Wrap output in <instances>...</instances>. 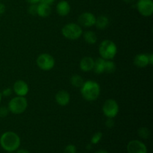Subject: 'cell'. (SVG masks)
<instances>
[{"instance_id": "6da1fadb", "label": "cell", "mask_w": 153, "mask_h": 153, "mask_svg": "<svg viewBox=\"0 0 153 153\" xmlns=\"http://www.w3.org/2000/svg\"><path fill=\"white\" fill-rule=\"evenodd\" d=\"M20 137L13 131H5L0 137V146L6 152H14L20 146Z\"/></svg>"}, {"instance_id": "7a4b0ae2", "label": "cell", "mask_w": 153, "mask_h": 153, "mask_svg": "<svg viewBox=\"0 0 153 153\" xmlns=\"http://www.w3.org/2000/svg\"><path fill=\"white\" fill-rule=\"evenodd\" d=\"M81 94H82L83 98L87 101H95L100 97V85L97 82L92 80L85 82L81 88Z\"/></svg>"}, {"instance_id": "3957f363", "label": "cell", "mask_w": 153, "mask_h": 153, "mask_svg": "<svg viewBox=\"0 0 153 153\" xmlns=\"http://www.w3.org/2000/svg\"><path fill=\"white\" fill-rule=\"evenodd\" d=\"M101 58L105 60H112L117 55V47L112 40H105L100 43L99 47Z\"/></svg>"}, {"instance_id": "277c9868", "label": "cell", "mask_w": 153, "mask_h": 153, "mask_svg": "<svg viewBox=\"0 0 153 153\" xmlns=\"http://www.w3.org/2000/svg\"><path fill=\"white\" fill-rule=\"evenodd\" d=\"M28 102L25 97H17L11 99L8 102V110L13 114H21L26 110Z\"/></svg>"}, {"instance_id": "5b68a950", "label": "cell", "mask_w": 153, "mask_h": 153, "mask_svg": "<svg viewBox=\"0 0 153 153\" xmlns=\"http://www.w3.org/2000/svg\"><path fill=\"white\" fill-rule=\"evenodd\" d=\"M63 36L70 40L79 39L83 34L82 27L79 24L68 23L64 25L61 29Z\"/></svg>"}, {"instance_id": "8992f818", "label": "cell", "mask_w": 153, "mask_h": 153, "mask_svg": "<svg viewBox=\"0 0 153 153\" xmlns=\"http://www.w3.org/2000/svg\"><path fill=\"white\" fill-rule=\"evenodd\" d=\"M55 61L54 58L48 53L41 54L37 58V67L44 71H49L52 70L55 66Z\"/></svg>"}, {"instance_id": "52a82bcc", "label": "cell", "mask_w": 153, "mask_h": 153, "mask_svg": "<svg viewBox=\"0 0 153 153\" xmlns=\"http://www.w3.org/2000/svg\"><path fill=\"white\" fill-rule=\"evenodd\" d=\"M102 112L108 118H114L119 112V105L113 99H108L102 105Z\"/></svg>"}, {"instance_id": "ba28073f", "label": "cell", "mask_w": 153, "mask_h": 153, "mask_svg": "<svg viewBox=\"0 0 153 153\" xmlns=\"http://www.w3.org/2000/svg\"><path fill=\"white\" fill-rule=\"evenodd\" d=\"M137 10L143 16H150L153 13L152 0H138L136 4Z\"/></svg>"}, {"instance_id": "9c48e42d", "label": "cell", "mask_w": 153, "mask_h": 153, "mask_svg": "<svg viewBox=\"0 0 153 153\" xmlns=\"http://www.w3.org/2000/svg\"><path fill=\"white\" fill-rule=\"evenodd\" d=\"M126 149L128 153H147L146 145L138 140H133L128 142Z\"/></svg>"}, {"instance_id": "30bf717a", "label": "cell", "mask_w": 153, "mask_h": 153, "mask_svg": "<svg viewBox=\"0 0 153 153\" xmlns=\"http://www.w3.org/2000/svg\"><path fill=\"white\" fill-rule=\"evenodd\" d=\"M79 25H82L83 27H92L95 25L96 22V16L90 12H85L82 13L80 16H79Z\"/></svg>"}, {"instance_id": "8fae6325", "label": "cell", "mask_w": 153, "mask_h": 153, "mask_svg": "<svg viewBox=\"0 0 153 153\" xmlns=\"http://www.w3.org/2000/svg\"><path fill=\"white\" fill-rule=\"evenodd\" d=\"M13 91L19 97H25L28 94L29 88L26 82L22 80H18L13 84Z\"/></svg>"}, {"instance_id": "7c38bea8", "label": "cell", "mask_w": 153, "mask_h": 153, "mask_svg": "<svg viewBox=\"0 0 153 153\" xmlns=\"http://www.w3.org/2000/svg\"><path fill=\"white\" fill-rule=\"evenodd\" d=\"M55 101L59 105L66 106L69 104L70 100V95L67 91H60L55 94Z\"/></svg>"}, {"instance_id": "4fadbf2b", "label": "cell", "mask_w": 153, "mask_h": 153, "mask_svg": "<svg viewBox=\"0 0 153 153\" xmlns=\"http://www.w3.org/2000/svg\"><path fill=\"white\" fill-rule=\"evenodd\" d=\"M94 67V60L91 57H84L80 61L79 67L83 72H90Z\"/></svg>"}, {"instance_id": "5bb4252c", "label": "cell", "mask_w": 153, "mask_h": 153, "mask_svg": "<svg viewBox=\"0 0 153 153\" xmlns=\"http://www.w3.org/2000/svg\"><path fill=\"white\" fill-rule=\"evenodd\" d=\"M70 4L68 1H65V0H61L58 3L56 6V10L57 13L61 16H65L68 15L70 12Z\"/></svg>"}, {"instance_id": "9a60e30c", "label": "cell", "mask_w": 153, "mask_h": 153, "mask_svg": "<svg viewBox=\"0 0 153 153\" xmlns=\"http://www.w3.org/2000/svg\"><path fill=\"white\" fill-rule=\"evenodd\" d=\"M134 64L137 67H146L149 64V57L146 54H138L134 58Z\"/></svg>"}, {"instance_id": "2e32d148", "label": "cell", "mask_w": 153, "mask_h": 153, "mask_svg": "<svg viewBox=\"0 0 153 153\" xmlns=\"http://www.w3.org/2000/svg\"><path fill=\"white\" fill-rule=\"evenodd\" d=\"M51 12H52V9H51L50 5L40 2L37 4V15L40 16V17H47L51 14Z\"/></svg>"}, {"instance_id": "e0dca14e", "label": "cell", "mask_w": 153, "mask_h": 153, "mask_svg": "<svg viewBox=\"0 0 153 153\" xmlns=\"http://www.w3.org/2000/svg\"><path fill=\"white\" fill-rule=\"evenodd\" d=\"M109 24V19L105 15H101L99 17L96 18V22H95V25L96 27H97L98 29L100 30H103L105 29L106 28L108 27Z\"/></svg>"}, {"instance_id": "ac0fdd59", "label": "cell", "mask_w": 153, "mask_h": 153, "mask_svg": "<svg viewBox=\"0 0 153 153\" xmlns=\"http://www.w3.org/2000/svg\"><path fill=\"white\" fill-rule=\"evenodd\" d=\"M105 60L102 58H97L94 61V67L93 70H94L97 74H101L105 72Z\"/></svg>"}, {"instance_id": "d6986e66", "label": "cell", "mask_w": 153, "mask_h": 153, "mask_svg": "<svg viewBox=\"0 0 153 153\" xmlns=\"http://www.w3.org/2000/svg\"><path fill=\"white\" fill-rule=\"evenodd\" d=\"M84 40L89 44H94L97 41V36L95 32L92 31H87L83 34Z\"/></svg>"}, {"instance_id": "ffe728a7", "label": "cell", "mask_w": 153, "mask_h": 153, "mask_svg": "<svg viewBox=\"0 0 153 153\" xmlns=\"http://www.w3.org/2000/svg\"><path fill=\"white\" fill-rule=\"evenodd\" d=\"M70 82H71L72 85L75 87V88H81L85 82H84V79H82V76L78 74H76L72 76L71 79H70Z\"/></svg>"}, {"instance_id": "44dd1931", "label": "cell", "mask_w": 153, "mask_h": 153, "mask_svg": "<svg viewBox=\"0 0 153 153\" xmlns=\"http://www.w3.org/2000/svg\"><path fill=\"white\" fill-rule=\"evenodd\" d=\"M116 70V65L112 60H105V72L108 73H113Z\"/></svg>"}, {"instance_id": "7402d4cb", "label": "cell", "mask_w": 153, "mask_h": 153, "mask_svg": "<svg viewBox=\"0 0 153 153\" xmlns=\"http://www.w3.org/2000/svg\"><path fill=\"white\" fill-rule=\"evenodd\" d=\"M137 134L140 138L148 139L150 137V131L146 127H142L137 130Z\"/></svg>"}, {"instance_id": "603a6c76", "label": "cell", "mask_w": 153, "mask_h": 153, "mask_svg": "<svg viewBox=\"0 0 153 153\" xmlns=\"http://www.w3.org/2000/svg\"><path fill=\"white\" fill-rule=\"evenodd\" d=\"M102 133L100 131L96 132L91 137V144H97L102 140Z\"/></svg>"}, {"instance_id": "cb8c5ba5", "label": "cell", "mask_w": 153, "mask_h": 153, "mask_svg": "<svg viewBox=\"0 0 153 153\" xmlns=\"http://www.w3.org/2000/svg\"><path fill=\"white\" fill-rule=\"evenodd\" d=\"M28 13H30L31 15H37V4H30V6L28 7Z\"/></svg>"}, {"instance_id": "d4e9b609", "label": "cell", "mask_w": 153, "mask_h": 153, "mask_svg": "<svg viewBox=\"0 0 153 153\" xmlns=\"http://www.w3.org/2000/svg\"><path fill=\"white\" fill-rule=\"evenodd\" d=\"M64 153H76V146L73 144L67 145L64 150Z\"/></svg>"}, {"instance_id": "484cf974", "label": "cell", "mask_w": 153, "mask_h": 153, "mask_svg": "<svg viewBox=\"0 0 153 153\" xmlns=\"http://www.w3.org/2000/svg\"><path fill=\"white\" fill-rule=\"evenodd\" d=\"M8 108L5 107V106H1L0 107V118H4L7 116L9 113Z\"/></svg>"}, {"instance_id": "4316f807", "label": "cell", "mask_w": 153, "mask_h": 153, "mask_svg": "<svg viewBox=\"0 0 153 153\" xmlns=\"http://www.w3.org/2000/svg\"><path fill=\"white\" fill-rule=\"evenodd\" d=\"M105 126L108 128H111L114 126V121L113 118H108L105 121Z\"/></svg>"}, {"instance_id": "83f0119b", "label": "cell", "mask_w": 153, "mask_h": 153, "mask_svg": "<svg viewBox=\"0 0 153 153\" xmlns=\"http://www.w3.org/2000/svg\"><path fill=\"white\" fill-rule=\"evenodd\" d=\"M12 93H13V90L11 88H7L4 90H3L2 93H1V95L4 96V97H10L12 94Z\"/></svg>"}, {"instance_id": "f1b7e54d", "label": "cell", "mask_w": 153, "mask_h": 153, "mask_svg": "<svg viewBox=\"0 0 153 153\" xmlns=\"http://www.w3.org/2000/svg\"><path fill=\"white\" fill-rule=\"evenodd\" d=\"M55 0H40V2L51 6L54 2H55Z\"/></svg>"}, {"instance_id": "f546056e", "label": "cell", "mask_w": 153, "mask_h": 153, "mask_svg": "<svg viewBox=\"0 0 153 153\" xmlns=\"http://www.w3.org/2000/svg\"><path fill=\"white\" fill-rule=\"evenodd\" d=\"M5 11V5L3 3L0 2V15L2 14Z\"/></svg>"}, {"instance_id": "4dcf8cb0", "label": "cell", "mask_w": 153, "mask_h": 153, "mask_svg": "<svg viewBox=\"0 0 153 153\" xmlns=\"http://www.w3.org/2000/svg\"><path fill=\"white\" fill-rule=\"evenodd\" d=\"M28 3H29L30 4H38L40 3V0H25Z\"/></svg>"}, {"instance_id": "1f68e13d", "label": "cell", "mask_w": 153, "mask_h": 153, "mask_svg": "<svg viewBox=\"0 0 153 153\" xmlns=\"http://www.w3.org/2000/svg\"><path fill=\"white\" fill-rule=\"evenodd\" d=\"M16 153H30L28 152L27 149H17L16 150Z\"/></svg>"}, {"instance_id": "d6a6232c", "label": "cell", "mask_w": 153, "mask_h": 153, "mask_svg": "<svg viewBox=\"0 0 153 153\" xmlns=\"http://www.w3.org/2000/svg\"><path fill=\"white\" fill-rule=\"evenodd\" d=\"M148 57H149V64L152 65L153 64V55L152 54H149L148 55Z\"/></svg>"}, {"instance_id": "836d02e7", "label": "cell", "mask_w": 153, "mask_h": 153, "mask_svg": "<svg viewBox=\"0 0 153 153\" xmlns=\"http://www.w3.org/2000/svg\"><path fill=\"white\" fill-rule=\"evenodd\" d=\"M123 1H125L126 3H127V4H132V3H134L136 0H123Z\"/></svg>"}, {"instance_id": "e575fe53", "label": "cell", "mask_w": 153, "mask_h": 153, "mask_svg": "<svg viewBox=\"0 0 153 153\" xmlns=\"http://www.w3.org/2000/svg\"><path fill=\"white\" fill-rule=\"evenodd\" d=\"M95 153H108L106 150L105 149H100V150H97Z\"/></svg>"}, {"instance_id": "d590c367", "label": "cell", "mask_w": 153, "mask_h": 153, "mask_svg": "<svg viewBox=\"0 0 153 153\" xmlns=\"http://www.w3.org/2000/svg\"><path fill=\"white\" fill-rule=\"evenodd\" d=\"M87 149H91V144H88V146H87Z\"/></svg>"}, {"instance_id": "8d00e7d4", "label": "cell", "mask_w": 153, "mask_h": 153, "mask_svg": "<svg viewBox=\"0 0 153 153\" xmlns=\"http://www.w3.org/2000/svg\"><path fill=\"white\" fill-rule=\"evenodd\" d=\"M1 98H2V95H1V94L0 93V102H1Z\"/></svg>"}, {"instance_id": "74e56055", "label": "cell", "mask_w": 153, "mask_h": 153, "mask_svg": "<svg viewBox=\"0 0 153 153\" xmlns=\"http://www.w3.org/2000/svg\"><path fill=\"white\" fill-rule=\"evenodd\" d=\"M7 153H13L12 152H7Z\"/></svg>"}]
</instances>
